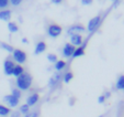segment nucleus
<instances>
[{"label":"nucleus","mask_w":124,"mask_h":117,"mask_svg":"<svg viewBox=\"0 0 124 117\" xmlns=\"http://www.w3.org/2000/svg\"><path fill=\"white\" fill-rule=\"evenodd\" d=\"M33 77L30 73L24 72L22 75L18 76L16 78V87L21 92H26L32 87Z\"/></svg>","instance_id":"f257e3e1"},{"label":"nucleus","mask_w":124,"mask_h":117,"mask_svg":"<svg viewBox=\"0 0 124 117\" xmlns=\"http://www.w3.org/2000/svg\"><path fill=\"white\" fill-rule=\"evenodd\" d=\"M11 58L14 61L16 64H20V65H22V64H24L26 62V60H28V55H26V53L23 51V50L14 49L13 52L11 53Z\"/></svg>","instance_id":"f03ea898"},{"label":"nucleus","mask_w":124,"mask_h":117,"mask_svg":"<svg viewBox=\"0 0 124 117\" xmlns=\"http://www.w3.org/2000/svg\"><path fill=\"white\" fill-rule=\"evenodd\" d=\"M101 21H102V17L100 14L93 17L89 20V22L87 23V28L86 30H88V32H94L96 30H98V28L100 27Z\"/></svg>","instance_id":"7ed1b4c3"},{"label":"nucleus","mask_w":124,"mask_h":117,"mask_svg":"<svg viewBox=\"0 0 124 117\" xmlns=\"http://www.w3.org/2000/svg\"><path fill=\"white\" fill-rule=\"evenodd\" d=\"M62 32H63L62 27L58 26V24H56V23L49 24V26L47 27V30H46L47 35H48L49 38H52V39H56V38H58L59 35L62 34Z\"/></svg>","instance_id":"20e7f679"},{"label":"nucleus","mask_w":124,"mask_h":117,"mask_svg":"<svg viewBox=\"0 0 124 117\" xmlns=\"http://www.w3.org/2000/svg\"><path fill=\"white\" fill-rule=\"evenodd\" d=\"M2 66H3V73H5V75H7V76H12V72H13V68H14V66H16V63H14V61L10 56L3 61Z\"/></svg>","instance_id":"39448f33"},{"label":"nucleus","mask_w":124,"mask_h":117,"mask_svg":"<svg viewBox=\"0 0 124 117\" xmlns=\"http://www.w3.org/2000/svg\"><path fill=\"white\" fill-rule=\"evenodd\" d=\"M3 102L6 103V105L9 108H16L19 106L20 99L16 98V96H13L12 94H8V95L3 96Z\"/></svg>","instance_id":"423d86ee"},{"label":"nucleus","mask_w":124,"mask_h":117,"mask_svg":"<svg viewBox=\"0 0 124 117\" xmlns=\"http://www.w3.org/2000/svg\"><path fill=\"white\" fill-rule=\"evenodd\" d=\"M62 76H63V74L62 73H54V75L53 76H51V78L48 80V87L51 89H55L57 86L59 85V83L62 82Z\"/></svg>","instance_id":"0eeeda50"},{"label":"nucleus","mask_w":124,"mask_h":117,"mask_svg":"<svg viewBox=\"0 0 124 117\" xmlns=\"http://www.w3.org/2000/svg\"><path fill=\"white\" fill-rule=\"evenodd\" d=\"M86 32V28L80 23H75L71 24L69 28L67 29V34L71 35V34H81V33Z\"/></svg>","instance_id":"6e6552de"},{"label":"nucleus","mask_w":124,"mask_h":117,"mask_svg":"<svg viewBox=\"0 0 124 117\" xmlns=\"http://www.w3.org/2000/svg\"><path fill=\"white\" fill-rule=\"evenodd\" d=\"M75 49L76 48L74 47V45L70 44L69 42L66 43V44L63 47V50H62V55H63L65 58H70L71 56H73Z\"/></svg>","instance_id":"1a4fd4ad"},{"label":"nucleus","mask_w":124,"mask_h":117,"mask_svg":"<svg viewBox=\"0 0 124 117\" xmlns=\"http://www.w3.org/2000/svg\"><path fill=\"white\" fill-rule=\"evenodd\" d=\"M69 43L75 48H78L84 44V38L81 34H71L69 35Z\"/></svg>","instance_id":"9d476101"},{"label":"nucleus","mask_w":124,"mask_h":117,"mask_svg":"<svg viewBox=\"0 0 124 117\" xmlns=\"http://www.w3.org/2000/svg\"><path fill=\"white\" fill-rule=\"evenodd\" d=\"M39 101H40V94L36 93V92H34V93H31L30 95L26 97L25 104L29 105L30 107H33V106H35L39 103Z\"/></svg>","instance_id":"9b49d317"},{"label":"nucleus","mask_w":124,"mask_h":117,"mask_svg":"<svg viewBox=\"0 0 124 117\" xmlns=\"http://www.w3.org/2000/svg\"><path fill=\"white\" fill-rule=\"evenodd\" d=\"M46 49H47L46 43H45L44 41H39V42H36V44H35L34 54L35 55H40V54L44 53V52L46 51Z\"/></svg>","instance_id":"f8f14e48"},{"label":"nucleus","mask_w":124,"mask_h":117,"mask_svg":"<svg viewBox=\"0 0 124 117\" xmlns=\"http://www.w3.org/2000/svg\"><path fill=\"white\" fill-rule=\"evenodd\" d=\"M54 65V70L58 73H62L64 70H66L67 68V62L64 61V60H57L56 63L53 64Z\"/></svg>","instance_id":"ddd939ff"},{"label":"nucleus","mask_w":124,"mask_h":117,"mask_svg":"<svg viewBox=\"0 0 124 117\" xmlns=\"http://www.w3.org/2000/svg\"><path fill=\"white\" fill-rule=\"evenodd\" d=\"M85 50H86V43L84 42L82 45H80V47H78V48L75 49L71 58H81V56H84L85 55Z\"/></svg>","instance_id":"4468645a"},{"label":"nucleus","mask_w":124,"mask_h":117,"mask_svg":"<svg viewBox=\"0 0 124 117\" xmlns=\"http://www.w3.org/2000/svg\"><path fill=\"white\" fill-rule=\"evenodd\" d=\"M12 16V12L8 9H3V10H0V20L1 21H6V22H9L10 19H11Z\"/></svg>","instance_id":"2eb2a0df"},{"label":"nucleus","mask_w":124,"mask_h":117,"mask_svg":"<svg viewBox=\"0 0 124 117\" xmlns=\"http://www.w3.org/2000/svg\"><path fill=\"white\" fill-rule=\"evenodd\" d=\"M24 72H25V71H24L23 65H20V64H16V66H14V68H13V72H12V76H14V77L16 78L18 76H20V75L23 74Z\"/></svg>","instance_id":"dca6fc26"},{"label":"nucleus","mask_w":124,"mask_h":117,"mask_svg":"<svg viewBox=\"0 0 124 117\" xmlns=\"http://www.w3.org/2000/svg\"><path fill=\"white\" fill-rule=\"evenodd\" d=\"M11 114V108L5 104H0V117H8Z\"/></svg>","instance_id":"f3484780"},{"label":"nucleus","mask_w":124,"mask_h":117,"mask_svg":"<svg viewBox=\"0 0 124 117\" xmlns=\"http://www.w3.org/2000/svg\"><path fill=\"white\" fill-rule=\"evenodd\" d=\"M73 78H74L73 72L67 71V72H65L63 74V76H62V82H64L65 84H68L69 82H71V80H73Z\"/></svg>","instance_id":"a211bd4d"},{"label":"nucleus","mask_w":124,"mask_h":117,"mask_svg":"<svg viewBox=\"0 0 124 117\" xmlns=\"http://www.w3.org/2000/svg\"><path fill=\"white\" fill-rule=\"evenodd\" d=\"M18 112L20 113V115H23V116H25V115H28L29 113L31 112V107L29 105H26V104H22V105L19 106V110Z\"/></svg>","instance_id":"6ab92c4d"},{"label":"nucleus","mask_w":124,"mask_h":117,"mask_svg":"<svg viewBox=\"0 0 124 117\" xmlns=\"http://www.w3.org/2000/svg\"><path fill=\"white\" fill-rule=\"evenodd\" d=\"M8 30H9L10 33H16L19 31V27L16 22H12V21H9L8 22Z\"/></svg>","instance_id":"aec40b11"},{"label":"nucleus","mask_w":124,"mask_h":117,"mask_svg":"<svg viewBox=\"0 0 124 117\" xmlns=\"http://www.w3.org/2000/svg\"><path fill=\"white\" fill-rule=\"evenodd\" d=\"M0 49L5 50L6 52H8V53H12L14 50V48L12 47L11 44H9V43H6V42H0Z\"/></svg>","instance_id":"412c9836"},{"label":"nucleus","mask_w":124,"mask_h":117,"mask_svg":"<svg viewBox=\"0 0 124 117\" xmlns=\"http://www.w3.org/2000/svg\"><path fill=\"white\" fill-rule=\"evenodd\" d=\"M115 87H116V89H120V91L124 89V75H121L117 78L116 83H115Z\"/></svg>","instance_id":"4be33fe9"},{"label":"nucleus","mask_w":124,"mask_h":117,"mask_svg":"<svg viewBox=\"0 0 124 117\" xmlns=\"http://www.w3.org/2000/svg\"><path fill=\"white\" fill-rule=\"evenodd\" d=\"M46 58H47V61L49 62V63H52V64H54V63H56L57 62V55L56 54H54V53H48L46 55Z\"/></svg>","instance_id":"5701e85b"},{"label":"nucleus","mask_w":124,"mask_h":117,"mask_svg":"<svg viewBox=\"0 0 124 117\" xmlns=\"http://www.w3.org/2000/svg\"><path fill=\"white\" fill-rule=\"evenodd\" d=\"M10 94H12L13 96H16V98H21V96H22V92L21 91H19V89L16 88V87H14V88H12V91H11V93Z\"/></svg>","instance_id":"b1692460"},{"label":"nucleus","mask_w":124,"mask_h":117,"mask_svg":"<svg viewBox=\"0 0 124 117\" xmlns=\"http://www.w3.org/2000/svg\"><path fill=\"white\" fill-rule=\"evenodd\" d=\"M9 6V0H0V10L7 9Z\"/></svg>","instance_id":"393cba45"},{"label":"nucleus","mask_w":124,"mask_h":117,"mask_svg":"<svg viewBox=\"0 0 124 117\" xmlns=\"http://www.w3.org/2000/svg\"><path fill=\"white\" fill-rule=\"evenodd\" d=\"M22 2H23V0H9V3L11 6H13V7H18Z\"/></svg>","instance_id":"a878e982"},{"label":"nucleus","mask_w":124,"mask_h":117,"mask_svg":"<svg viewBox=\"0 0 124 117\" xmlns=\"http://www.w3.org/2000/svg\"><path fill=\"white\" fill-rule=\"evenodd\" d=\"M23 117H39V112H36V110L30 112L28 115H25V116H23Z\"/></svg>","instance_id":"bb28decb"},{"label":"nucleus","mask_w":124,"mask_h":117,"mask_svg":"<svg viewBox=\"0 0 124 117\" xmlns=\"http://www.w3.org/2000/svg\"><path fill=\"white\" fill-rule=\"evenodd\" d=\"M80 2L82 6H90L93 2V0H80Z\"/></svg>","instance_id":"cd10ccee"},{"label":"nucleus","mask_w":124,"mask_h":117,"mask_svg":"<svg viewBox=\"0 0 124 117\" xmlns=\"http://www.w3.org/2000/svg\"><path fill=\"white\" fill-rule=\"evenodd\" d=\"M105 101H107V99H105L104 95H100V96L98 97V103H99V104H103Z\"/></svg>","instance_id":"c85d7f7f"},{"label":"nucleus","mask_w":124,"mask_h":117,"mask_svg":"<svg viewBox=\"0 0 124 117\" xmlns=\"http://www.w3.org/2000/svg\"><path fill=\"white\" fill-rule=\"evenodd\" d=\"M10 117H21V115H20V113L16 110V112H11V114L9 115Z\"/></svg>","instance_id":"c756f323"},{"label":"nucleus","mask_w":124,"mask_h":117,"mask_svg":"<svg viewBox=\"0 0 124 117\" xmlns=\"http://www.w3.org/2000/svg\"><path fill=\"white\" fill-rule=\"evenodd\" d=\"M63 1H64V0H51V2L54 3V5H61Z\"/></svg>","instance_id":"7c9ffc66"},{"label":"nucleus","mask_w":124,"mask_h":117,"mask_svg":"<svg viewBox=\"0 0 124 117\" xmlns=\"http://www.w3.org/2000/svg\"><path fill=\"white\" fill-rule=\"evenodd\" d=\"M22 43H23V44H28L29 43L28 39H26V38H22Z\"/></svg>","instance_id":"2f4dec72"},{"label":"nucleus","mask_w":124,"mask_h":117,"mask_svg":"<svg viewBox=\"0 0 124 117\" xmlns=\"http://www.w3.org/2000/svg\"><path fill=\"white\" fill-rule=\"evenodd\" d=\"M103 95H104L105 99H108L109 97H110V93H109V92H107V93H104V94H103Z\"/></svg>","instance_id":"473e14b6"},{"label":"nucleus","mask_w":124,"mask_h":117,"mask_svg":"<svg viewBox=\"0 0 124 117\" xmlns=\"http://www.w3.org/2000/svg\"><path fill=\"white\" fill-rule=\"evenodd\" d=\"M99 117H103V115H101V116H99Z\"/></svg>","instance_id":"72a5a7b5"},{"label":"nucleus","mask_w":124,"mask_h":117,"mask_svg":"<svg viewBox=\"0 0 124 117\" xmlns=\"http://www.w3.org/2000/svg\"><path fill=\"white\" fill-rule=\"evenodd\" d=\"M112 1H115V0H112Z\"/></svg>","instance_id":"f704fd0d"}]
</instances>
